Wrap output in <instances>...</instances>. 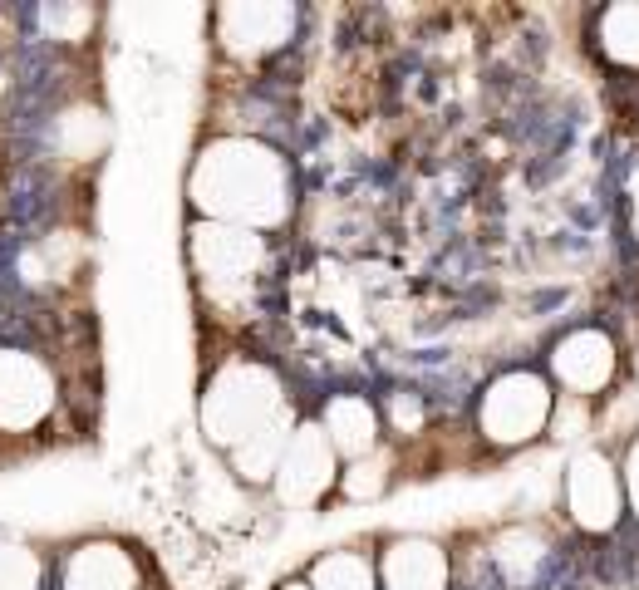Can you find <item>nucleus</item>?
Listing matches in <instances>:
<instances>
[{"mask_svg": "<svg viewBox=\"0 0 639 590\" xmlns=\"http://www.w3.org/2000/svg\"><path fill=\"white\" fill-rule=\"evenodd\" d=\"M64 379L35 345H0V443H30L55 423Z\"/></svg>", "mask_w": 639, "mask_h": 590, "instance_id": "6e6552de", "label": "nucleus"}, {"mask_svg": "<svg viewBox=\"0 0 639 590\" xmlns=\"http://www.w3.org/2000/svg\"><path fill=\"white\" fill-rule=\"evenodd\" d=\"M556 512H561V527L571 531L576 541H590V546H605V541H615L620 531L630 527L615 448L590 438V443L566 453L561 487H556Z\"/></svg>", "mask_w": 639, "mask_h": 590, "instance_id": "423d86ee", "label": "nucleus"}, {"mask_svg": "<svg viewBox=\"0 0 639 590\" xmlns=\"http://www.w3.org/2000/svg\"><path fill=\"white\" fill-rule=\"evenodd\" d=\"M276 590H310V581H305L300 571H291V576H281V581H276Z\"/></svg>", "mask_w": 639, "mask_h": 590, "instance_id": "5701e85b", "label": "nucleus"}, {"mask_svg": "<svg viewBox=\"0 0 639 590\" xmlns=\"http://www.w3.org/2000/svg\"><path fill=\"white\" fill-rule=\"evenodd\" d=\"M182 197H187V212L202 222L281 241L300 217V173L286 143L212 128L192 148Z\"/></svg>", "mask_w": 639, "mask_h": 590, "instance_id": "f257e3e1", "label": "nucleus"}, {"mask_svg": "<svg viewBox=\"0 0 639 590\" xmlns=\"http://www.w3.org/2000/svg\"><path fill=\"white\" fill-rule=\"evenodd\" d=\"M399 482H404V458H399L394 448H379V453H369V458L340 468L335 507H369V502H384Z\"/></svg>", "mask_w": 639, "mask_h": 590, "instance_id": "a211bd4d", "label": "nucleus"}, {"mask_svg": "<svg viewBox=\"0 0 639 590\" xmlns=\"http://www.w3.org/2000/svg\"><path fill=\"white\" fill-rule=\"evenodd\" d=\"M340 458L330 448V438L320 433V423L310 413H300L286 438V453L276 463V477L266 487V497L281 507V512H295V517H315L325 507H335V492H340Z\"/></svg>", "mask_w": 639, "mask_h": 590, "instance_id": "1a4fd4ad", "label": "nucleus"}, {"mask_svg": "<svg viewBox=\"0 0 639 590\" xmlns=\"http://www.w3.org/2000/svg\"><path fill=\"white\" fill-rule=\"evenodd\" d=\"M615 468H620V487H625L630 527L639 531V428H630V433H625V443L615 448Z\"/></svg>", "mask_w": 639, "mask_h": 590, "instance_id": "412c9836", "label": "nucleus"}, {"mask_svg": "<svg viewBox=\"0 0 639 590\" xmlns=\"http://www.w3.org/2000/svg\"><path fill=\"white\" fill-rule=\"evenodd\" d=\"M50 590H148V566L123 536H79L50 561Z\"/></svg>", "mask_w": 639, "mask_h": 590, "instance_id": "f8f14e48", "label": "nucleus"}, {"mask_svg": "<svg viewBox=\"0 0 639 590\" xmlns=\"http://www.w3.org/2000/svg\"><path fill=\"white\" fill-rule=\"evenodd\" d=\"M585 45L600 69L639 79V0H615V5L590 10Z\"/></svg>", "mask_w": 639, "mask_h": 590, "instance_id": "2eb2a0df", "label": "nucleus"}, {"mask_svg": "<svg viewBox=\"0 0 639 590\" xmlns=\"http://www.w3.org/2000/svg\"><path fill=\"white\" fill-rule=\"evenodd\" d=\"M182 256H187V281L197 305L212 310V320H222L227 330H241L261 315L281 271V246L271 236L202 222V217H187Z\"/></svg>", "mask_w": 639, "mask_h": 590, "instance_id": "7ed1b4c3", "label": "nucleus"}, {"mask_svg": "<svg viewBox=\"0 0 639 590\" xmlns=\"http://www.w3.org/2000/svg\"><path fill=\"white\" fill-rule=\"evenodd\" d=\"M551 413H556V389L541 374V364H497L467 409V443L487 463H507L526 448H541L551 438Z\"/></svg>", "mask_w": 639, "mask_h": 590, "instance_id": "20e7f679", "label": "nucleus"}, {"mask_svg": "<svg viewBox=\"0 0 639 590\" xmlns=\"http://www.w3.org/2000/svg\"><path fill=\"white\" fill-rule=\"evenodd\" d=\"M477 561L497 590H546L566 571V536L546 522H502L482 531Z\"/></svg>", "mask_w": 639, "mask_h": 590, "instance_id": "9d476101", "label": "nucleus"}, {"mask_svg": "<svg viewBox=\"0 0 639 590\" xmlns=\"http://www.w3.org/2000/svg\"><path fill=\"white\" fill-rule=\"evenodd\" d=\"M30 20L40 25L45 45H59V50H74L99 30V10H89V5H40Z\"/></svg>", "mask_w": 639, "mask_h": 590, "instance_id": "aec40b11", "label": "nucleus"}, {"mask_svg": "<svg viewBox=\"0 0 639 590\" xmlns=\"http://www.w3.org/2000/svg\"><path fill=\"white\" fill-rule=\"evenodd\" d=\"M212 55L222 69L256 84L276 59H286L305 35V5L295 0H236L207 10Z\"/></svg>", "mask_w": 639, "mask_h": 590, "instance_id": "39448f33", "label": "nucleus"}, {"mask_svg": "<svg viewBox=\"0 0 639 590\" xmlns=\"http://www.w3.org/2000/svg\"><path fill=\"white\" fill-rule=\"evenodd\" d=\"M541 374L551 379L556 399H576V404L600 409L615 399V389L625 379V345L605 320H571L546 340Z\"/></svg>", "mask_w": 639, "mask_h": 590, "instance_id": "0eeeda50", "label": "nucleus"}, {"mask_svg": "<svg viewBox=\"0 0 639 590\" xmlns=\"http://www.w3.org/2000/svg\"><path fill=\"white\" fill-rule=\"evenodd\" d=\"M300 576L310 590H379V561H374V536H354V541H335L320 546Z\"/></svg>", "mask_w": 639, "mask_h": 590, "instance_id": "dca6fc26", "label": "nucleus"}, {"mask_svg": "<svg viewBox=\"0 0 639 590\" xmlns=\"http://www.w3.org/2000/svg\"><path fill=\"white\" fill-rule=\"evenodd\" d=\"M310 418L320 423V433L330 438L340 463H359V458L389 448L384 418H379V394H369V389H330V394H320Z\"/></svg>", "mask_w": 639, "mask_h": 590, "instance_id": "4468645a", "label": "nucleus"}, {"mask_svg": "<svg viewBox=\"0 0 639 590\" xmlns=\"http://www.w3.org/2000/svg\"><path fill=\"white\" fill-rule=\"evenodd\" d=\"M379 418H384V438H389V448L399 458H408V448L433 443V433H438V404L423 389H413V384L384 389L379 394Z\"/></svg>", "mask_w": 639, "mask_h": 590, "instance_id": "f3484780", "label": "nucleus"}, {"mask_svg": "<svg viewBox=\"0 0 639 590\" xmlns=\"http://www.w3.org/2000/svg\"><path fill=\"white\" fill-rule=\"evenodd\" d=\"M0 590H50V561L35 541L0 531Z\"/></svg>", "mask_w": 639, "mask_h": 590, "instance_id": "6ab92c4d", "label": "nucleus"}, {"mask_svg": "<svg viewBox=\"0 0 639 590\" xmlns=\"http://www.w3.org/2000/svg\"><path fill=\"white\" fill-rule=\"evenodd\" d=\"M300 413L305 409L295 404L286 364L251 350V345L222 350L197 384V428H202L207 448H217L222 458L266 428L295 423Z\"/></svg>", "mask_w": 639, "mask_h": 590, "instance_id": "f03ea898", "label": "nucleus"}, {"mask_svg": "<svg viewBox=\"0 0 639 590\" xmlns=\"http://www.w3.org/2000/svg\"><path fill=\"white\" fill-rule=\"evenodd\" d=\"M109 143H114V118H109V109L99 99H89V94H64L35 123L40 163L64 168V173L94 168L109 153Z\"/></svg>", "mask_w": 639, "mask_h": 590, "instance_id": "9b49d317", "label": "nucleus"}, {"mask_svg": "<svg viewBox=\"0 0 639 590\" xmlns=\"http://www.w3.org/2000/svg\"><path fill=\"white\" fill-rule=\"evenodd\" d=\"M379 590H458V551L433 531H384L374 536Z\"/></svg>", "mask_w": 639, "mask_h": 590, "instance_id": "ddd939ff", "label": "nucleus"}, {"mask_svg": "<svg viewBox=\"0 0 639 590\" xmlns=\"http://www.w3.org/2000/svg\"><path fill=\"white\" fill-rule=\"evenodd\" d=\"M620 217H625V236H630V246L639 256V153L630 158L625 182H620Z\"/></svg>", "mask_w": 639, "mask_h": 590, "instance_id": "4be33fe9", "label": "nucleus"}]
</instances>
